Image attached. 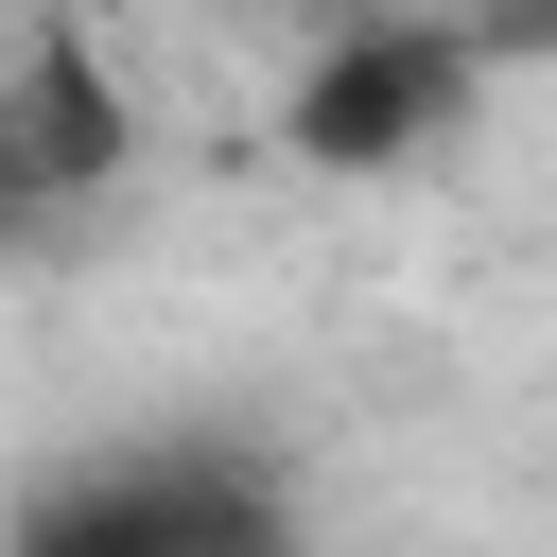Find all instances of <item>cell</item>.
<instances>
[{
    "instance_id": "1",
    "label": "cell",
    "mask_w": 557,
    "mask_h": 557,
    "mask_svg": "<svg viewBox=\"0 0 557 557\" xmlns=\"http://www.w3.org/2000/svg\"><path fill=\"white\" fill-rule=\"evenodd\" d=\"M17 557H296V522H278V487L226 470V453H122V470L52 487V505L17 522Z\"/></svg>"
},
{
    "instance_id": "2",
    "label": "cell",
    "mask_w": 557,
    "mask_h": 557,
    "mask_svg": "<svg viewBox=\"0 0 557 557\" xmlns=\"http://www.w3.org/2000/svg\"><path fill=\"white\" fill-rule=\"evenodd\" d=\"M470 35H418V17H383V35H348L313 87H296V157H331V174H383V157H418L453 104H470Z\"/></svg>"
},
{
    "instance_id": "3",
    "label": "cell",
    "mask_w": 557,
    "mask_h": 557,
    "mask_svg": "<svg viewBox=\"0 0 557 557\" xmlns=\"http://www.w3.org/2000/svg\"><path fill=\"white\" fill-rule=\"evenodd\" d=\"M104 157H122L104 70H87V52H35V70H17V104H0V191H87Z\"/></svg>"
}]
</instances>
